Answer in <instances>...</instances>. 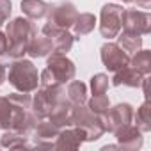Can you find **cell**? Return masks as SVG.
<instances>
[{"label":"cell","instance_id":"cell-21","mask_svg":"<svg viewBox=\"0 0 151 151\" xmlns=\"http://www.w3.org/2000/svg\"><path fill=\"white\" fill-rule=\"evenodd\" d=\"M66 98L73 105H82L87 101V86L80 80H69V86L66 89Z\"/></svg>","mask_w":151,"mask_h":151},{"label":"cell","instance_id":"cell-12","mask_svg":"<svg viewBox=\"0 0 151 151\" xmlns=\"http://www.w3.org/2000/svg\"><path fill=\"white\" fill-rule=\"evenodd\" d=\"M82 142H86V132L82 128H60L55 142H53V149H78L82 146Z\"/></svg>","mask_w":151,"mask_h":151},{"label":"cell","instance_id":"cell-17","mask_svg":"<svg viewBox=\"0 0 151 151\" xmlns=\"http://www.w3.org/2000/svg\"><path fill=\"white\" fill-rule=\"evenodd\" d=\"M30 137L27 135H22L14 130H6V133L0 137V146L2 147H9V149H30L34 147L30 142H29Z\"/></svg>","mask_w":151,"mask_h":151},{"label":"cell","instance_id":"cell-30","mask_svg":"<svg viewBox=\"0 0 151 151\" xmlns=\"http://www.w3.org/2000/svg\"><path fill=\"white\" fill-rule=\"evenodd\" d=\"M6 78H7V68H6L2 62H0V86L6 82Z\"/></svg>","mask_w":151,"mask_h":151},{"label":"cell","instance_id":"cell-8","mask_svg":"<svg viewBox=\"0 0 151 151\" xmlns=\"http://www.w3.org/2000/svg\"><path fill=\"white\" fill-rule=\"evenodd\" d=\"M121 29L126 32L146 36L151 32V14L147 11H139V9H123Z\"/></svg>","mask_w":151,"mask_h":151},{"label":"cell","instance_id":"cell-22","mask_svg":"<svg viewBox=\"0 0 151 151\" xmlns=\"http://www.w3.org/2000/svg\"><path fill=\"white\" fill-rule=\"evenodd\" d=\"M116 37H117V45H119L126 53H135V52H139V50L142 48V36H139V34L123 30V32H119Z\"/></svg>","mask_w":151,"mask_h":151},{"label":"cell","instance_id":"cell-24","mask_svg":"<svg viewBox=\"0 0 151 151\" xmlns=\"http://www.w3.org/2000/svg\"><path fill=\"white\" fill-rule=\"evenodd\" d=\"M133 117H135V123H137V126H139V130L142 133L151 132V109H149L147 100L137 109V114H133Z\"/></svg>","mask_w":151,"mask_h":151},{"label":"cell","instance_id":"cell-4","mask_svg":"<svg viewBox=\"0 0 151 151\" xmlns=\"http://www.w3.org/2000/svg\"><path fill=\"white\" fill-rule=\"evenodd\" d=\"M37 94L34 96L32 100V105H30V110L39 117V119H46L52 110L66 98V89L64 86L57 84V86H46V87H41V89H36Z\"/></svg>","mask_w":151,"mask_h":151},{"label":"cell","instance_id":"cell-3","mask_svg":"<svg viewBox=\"0 0 151 151\" xmlns=\"http://www.w3.org/2000/svg\"><path fill=\"white\" fill-rule=\"evenodd\" d=\"M71 124L77 126V128H82L86 132V142H94L105 133L101 116L94 114L89 107H84V103L82 105H73Z\"/></svg>","mask_w":151,"mask_h":151},{"label":"cell","instance_id":"cell-15","mask_svg":"<svg viewBox=\"0 0 151 151\" xmlns=\"http://www.w3.org/2000/svg\"><path fill=\"white\" fill-rule=\"evenodd\" d=\"M144 77H146V75L139 73L137 69H133V68L128 64V66L117 69L110 80H112V86H116V87H119V86H126V87H140Z\"/></svg>","mask_w":151,"mask_h":151},{"label":"cell","instance_id":"cell-7","mask_svg":"<svg viewBox=\"0 0 151 151\" xmlns=\"http://www.w3.org/2000/svg\"><path fill=\"white\" fill-rule=\"evenodd\" d=\"M123 7L117 4H105L100 13V34L107 39H114L121 32Z\"/></svg>","mask_w":151,"mask_h":151},{"label":"cell","instance_id":"cell-1","mask_svg":"<svg viewBox=\"0 0 151 151\" xmlns=\"http://www.w3.org/2000/svg\"><path fill=\"white\" fill-rule=\"evenodd\" d=\"M34 36H37V30H36V25L29 18L20 16V18L11 20L6 29V37H7L6 55L13 59H22L27 53L29 45L34 39Z\"/></svg>","mask_w":151,"mask_h":151},{"label":"cell","instance_id":"cell-18","mask_svg":"<svg viewBox=\"0 0 151 151\" xmlns=\"http://www.w3.org/2000/svg\"><path fill=\"white\" fill-rule=\"evenodd\" d=\"M52 52H53V45H52L50 37H46L45 34H43V36H34V39L30 41L29 50H27V53H29L32 59L48 57Z\"/></svg>","mask_w":151,"mask_h":151},{"label":"cell","instance_id":"cell-2","mask_svg":"<svg viewBox=\"0 0 151 151\" xmlns=\"http://www.w3.org/2000/svg\"><path fill=\"white\" fill-rule=\"evenodd\" d=\"M6 80H9V84L20 93H34L39 86V73L37 68L32 64V60L22 57L9 66Z\"/></svg>","mask_w":151,"mask_h":151},{"label":"cell","instance_id":"cell-13","mask_svg":"<svg viewBox=\"0 0 151 151\" xmlns=\"http://www.w3.org/2000/svg\"><path fill=\"white\" fill-rule=\"evenodd\" d=\"M116 135V140H117V146L123 147V149H140L142 144H144V137H142V132L139 130L137 124H124L121 128H117L114 132Z\"/></svg>","mask_w":151,"mask_h":151},{"label":"cell","instance_id":"cell-11","mask_svg":"<svg viewBox=\"0 0 151 151\" xmlns=\"http://www.w3.org/2000/svg\"><path fill=\"white\" fill-rule=\"evenodd\" d=\"M60 128H57L55 124H52L48 119H41L37 123V126L34 128L30 139H32V146L34 147H45V149H53V142L55 137L59 133Z\"/></svg>","mask_w":151,"mask_h":151},{"label":"cell","instance_id":"cell-27","mask_svg":"<svg viewBox=\"0 0 151 151\" xmlns=\"http://www.w3.org/2000/svg\"><path fill=\"white\" fill-rule=\"evenodd\" d=\"M109 80L110 78L105 73H96L91 78V91H93V94H105L109 91V86H110Z\"/></svg>","mask_w":151,"mask_h":151},{"label":"cell","instance_id":"cell-26","mask_svg":"<svg viewBox=\"0 0 151 151\" xmlns=\"http://www.w3.org/2000/svg\"><path fill=\"white\" fill-rule=\"evenodd\" d=\"M87 107H89L94 114L101 116V114H105L107 109L110 107V101H109V98H107L105 94H93V98L87 101Z\"/></svg>","mask_w":151,"mask_h":151},{"label":"cell","instance_id":"cell-6","mask_svg":"<svg viewBox=\"0 0 151 151\" xmlns=\"http://www.w3.org/2000/svg\"><path fill=\"white\" fill-rule=\"evenodd\" d=\"M48 25H53V27H59V29H71L75 20L78 16V11L75 7L73 2L69 0H60L57 4H52L48 7Z\"/></svg>","mask_w":151,"mask_h":151},{"label":"cell","instance_id":"cell-10","mask_svg":"<svg viewBox=\"0 0 151 151\" xmlns=\"http://www.w3.org/2000/svg\"><path fill=\"white\" fill-rule=\"evenodd\" d=\"M100 57H101L103 66L112 73L128 66V62H130V53H126L117 43H110V41H107L100 48Z\"/></svg>","mask_w":151,"mask_h":151},{"label":"cell","instance_id":"cell-28","mask_svg":"<svg viewBox=\"0 0 151 151\" xmlns=\"http://www.w3.org/2000/svg\"><path fill=\"white\" fill-rule=\"evenodd\" d=\"M11 11H13L11 0H0V23H4V22L9 20Z\"/></svg>","mask_w":151,"mask_h":151},{"label":"cell","instance_id":"cell-23","mask_svg":"<svg viewBox=\"0 0 151 151\" xmlns=\"http://www.w3.org/2000/svg\"><path fill=\"white\" fill-rule=\"evenodd\" d=\"M128 64H130L133 69H137L139 73H142V75H149V71H151V52L140 48L139 52H135V57L130 59Z\"/></svg>","mask_w":151,"mask_h":151},{"label":"cell","instance_id":"cell-9","mask_svg":"<svg viewBox=\"0 0 151 151\" xmlns=\"http://www.w3.org/2000/svg\"><path fill=\"white\" fill-rule=\"evenodd\" d=\"M133 119V107L130 103H117L116 107H109L105 114H101V123L105 132H116L117 128L132 123Z\"/></svg>","mask_w":151,"mask_h":151},{"label":"cell","instance_id":"cell-25","mask_svg":"<svg viewBox=\"0 0 151 151\" xmlns=\"http://www.w3.org/2000/svg\"><path fill=\"white\" fill-rule=\"evenodd\" d=\"M13 123V107L7 96H0V130H9Z\"/></svg>","mask_w":151,"mask_h":151},{"label":"cell","instance_id":"cell-5","mask_svg":"<svg viewBox=\"0 0 151 151\" xmlns=\"http://www.w3.org/2000/svg\"><path fill=\"white\" fill-rule=\"evenodd\" d=\"M46 69L53 75V78L57 84L64 86L66 82L75 78V73H77V68H75V62L71 59L66 57V53L60 52H52L48 55L46 60Z\"/></svg>","mask_w":151,"mask_h":151},{"label":"cell","instance_id":"cell-29","mask_svg":"<svg viewBox=\"0 0 151 151\" xmlns=\"http://www.w3.org/2000/svg\"><path fill=\"white\" fill-rule=\"evenodd\" d=\"M6 52H7V37L4 32H0V57L6 55Z\"/></svg>","mask_w":151,"mask_h":151},{"label":"cell","instance_id":"cell-16","mask_svg":"<svg viewBox=\"0 0 151 151\" xmlns=\"http://www.w3.org/2000/svg\"><path fill=\"white\" fill-rule=\"evenodd\" d=\"M71 112H73V103L64 100L52 110V114L46 119L52 124H55L57 128H68V126H73L71 124Z\"/></svg>","mask_w":151,"mask_h":151},{"label":"cell","instance_id":"cell-20","mask_svg":"<svg viewBox=\"0 0 151 151\" xmlns=\"http://www.w3.org/2000/svg\"><path fill=\"white\" fill-rule=\"evenodd\" d=\"M48 4L45 0H22V11L30 20H41L48 14Z\"/></svg>","mask_w":151,"mask_h":151},{"label":"cell","instance_id":"cell-14","mask_svg":"<svg viewBox=\"0 0 151 151\" xmlns=\"http://www.w3.org/2000/svg\"><path fill=\"white\" fill-rule=\"evenodd\" d=\"M43 34L46 37H50L52 45H53V52H60V53H68L73 48L75 43V36L69 34L66 29H59L53 25H45L43 27Z\"/></svg>","mask_w":151,"mask_h":151},{"label":"cell","instance_id":"cell-32","mask_svg":"<svg viewBox=\"0 0 151 151\" xmlns=\"http://www.w3.org/2000/svg\"><path fill=\"white\" fill-rule=\"evenodd\" d=\"M121 2H124V4H132L133 0H121Z\"/></svg>","mask_w":151,"mask_h":151},{"label":"cell","instance_id":"cell-31","mask_svg":"<svg viewBox=\"0 0 151 151\" xmlns=\"http://www.w3.org/2000/svg\"><path fill=\"white\" fill-rule=\"evenodd\" d=\"M133 2H135L140 9H149V7H151V0H133Z\"/></svg>","mask_w":151,"mask_h":151},{"label":"cell","instance_id":"cell-19","mask_svg":"<svg viewBox=\"0 0 151 151\" xmlns=\"http://www.w3.org/2000/svg\"><path fill=\"white\" fill-rule=\"evenodd\" d=\"M94 27H96V18H94V14H91V13H82V14H78L77 16V20H75V23H73V36H75V39H80L82 36H87V34H91L93 30H94Z\"/></svg>","mask_w":151,"mask_h":151}]
</instances>
